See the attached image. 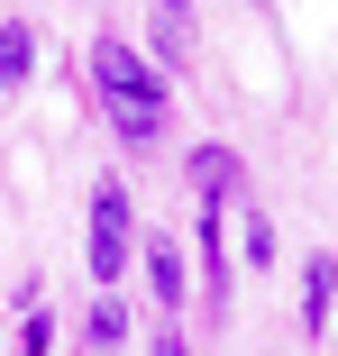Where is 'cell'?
Returning a JSON list of instances; mask_svg holds the SVG:
<instances>
[{"label":"cell","mask_w":338,"mask_h":356,"mask_svg":"<svg viewBox=\"0 0 338 356\" xmlns=\"http://www.w3.org/2000/svg\"><path fill=\"white\" fill-rule=\"evenodd\" d=\"M28 64H37V37H28V19H0V83H28Z\"/></svg>","instance_id":"8992f818"},{"label":"cell","mask_w":338,"mask_h":356,"mask_svg":"<svg viewBox=\"0 0 338 356\" xmlns=\"http://www.w3.org/2000/svg\"><path fill=\"white\" fill-rule=\"evenodd\" d=\"M329 293H338V265L320 256V265L302 274V329H329Z\"/></svg>","instance_id":"52a82bcc"},{"label":"cell","mask_w":338,"mask_h":356,"mask_svg":"<svg viewBox=\"0 0 338 356\" xmlns=\"http://www.w3.org/2000/svg\"><path fill=\"white\" fill-rule=\"evenodd\" d=\"M92 83H101V110L119 119V137L128 147H147V137H165V110H174V92H165V74L128 46V37H101L92 46Z\"/></svg>","instance_id":"6da1fadb"},{"label":"cell","mask_w":338,"mask_h":356,"mask_svg":"<svg viewBox=\"0 0 338 356\" xmlns=\"http://www.w3.org/2000/svg\"><path fill=\"white\" fill-rule=\"evenodd\" d=\"M147 19H156V64H183V55H192V10L165 0V10H147Z\"/></svg>","instance_id":"277c9868"},{"label":"cell","mask_w":338,"mask_h":356,"mask_svg":"<svg viewBox=\"0 0 338 356\" xmlns=\"http://www.w3.org/2000/svg\"><path fill=\"white\" fill-rule=\"evenodd\" d=\"M183 183L201 192V210H229V201L247 192V165H238V147H192V165H183Z\"/></svg>","instance_id":"3957f363"},{"label":"cell","mask_w":338,"mask_h":356,"mask_svg":"<svg viewBox=\"0 0 338 356\" xmlns=\"http://www.w3.org/2000/svg\"><path fill=\"white\" fill-rule=\"evenodd\" d=\"M147 274H156V302H165V311H183V247H174V238H156V247H147Z\"/></svg>","instance_id":"5b68a950"},{"label":"cell","mask_w":338,"mask_h":356,"mask_svg":"<svg viewBox=\"0 0 338 356\" xmlns=\"http://www.w3.org/2000/svg\"><path fill=\"white\" fill-rule=\"evenodd\" d=\"M128 229H138V210H128V192H119V183H101V192H92V274H101V283H119L128 247H138Z\"/></svg>","instance_id":"7a4b0ae2"},{"label":"cell","mask_w":338,"mask_h":356,"mask_svg":"<svg viewBox=\"0 0 338 356\" xmlns=\"http://www.w3.org/2000/svg\"><path fill=\"white\" fill-rule=\"evenodd\" d=\"M156 356H192V347H183V338H174V329H165V338H156Z\"/></svg>","instance_id":"30bf717a"},{"label":"cell","mask_w":338,"mask_h":356,"mask_svg":"<svg viewBox=\"0 0 338 356\" xmlns=\"http://www.w3.org/2000/svg\"><path fill=\"white\" fill-rule=\"evenodd\" d=\"M238 256H247V265H265V256H275V220H265L256 201H247V229H238Z\"/></svg>","instance_id":"ba28073f"},{"label":"cell","mask_w":338,"mask_h":356,"mask_svg":"<svg viewBox=\"0 0 338 356\" xmlns=\"http://www.w3.org/2000/svg\"><path fill=\"white\" fill-rule=\"evenodd\" d=\"M83 338H92V347H119V338H128V311H119V302H101V311L83 320Z\"/></svg>","instance_id":"9c48e42d"}]
</instances>
